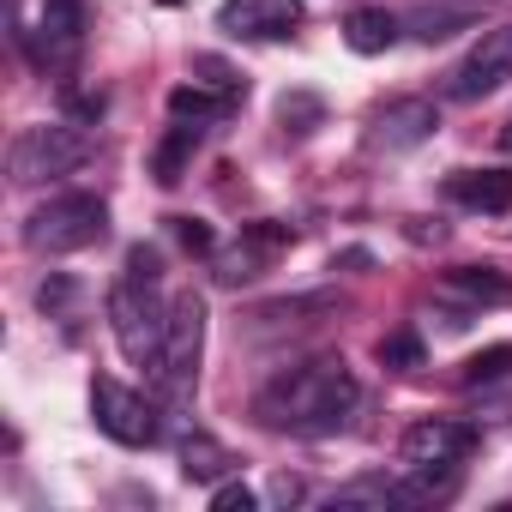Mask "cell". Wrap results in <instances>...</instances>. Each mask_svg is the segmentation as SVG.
I'll return each mask as SVG.
<instances>
[{"mask_svg": "<svg viewBox=\"0 0 512 512\" xmlns=\"http://www.w3.org/2000/svg\"><path fill=\"white\" fill-rule=\"evenodd\" d=\"M356 404H362V386L344 368V356H314V362L278 374L260 392V422L284 428V434H302V440H326V434L350 428Z\"/></svg>", "mask_w": 512, "mask_h": 512, "instance_id": "obj_1", "label": "cell"}, {"mask_svg": "<svg viewBox=\"0 0 512 512\" xmlns=\"http://www.w3.org/2000/svg\"><path fill=\"white\" fill-rule=\"evenodd\" d=\"M157 278H163V260L157 247H127V266H121V284L109 290V332L121 344V356L133 368H151L157 350H163V326H169V302L157 296Z\"/></svg>", "mask_w": 512, "mask_h": 512, "instance_id": "obj_2", "label": "cell"}, {"mask_svg": "<svg viewBox=\"0 0 512 512\" xmlns=\"http://www.w3.org/2000/svg\"><path fill=\"white\" fill-rule=\"evenodd\" d=\"M199 362H205V296L181 290L169 302V326H163V350L151 362V386L163 404H187L199 386Z\"/></svg>", "mask_w": 512, "mask_h": 512, "instance_id": "obj_3", "label": "cell"}, {"mask_svg": "<svg viewBox=\"0 0 512 512\" xmlns=\"http://www.w3.org/2000/svg\"><path fill=\"white\" fill-rule=\"evenodd\" d=\"M91 151H97V139H91L85 121H43V127H25L7 145V169H13L19 187H43V181L73 175Z\"/></svg>", "mask_w": 512, "mask_h": 512, "instance_id": "obj_4", "label": "cell"}, {"mask_svg": "<svg viewBox=\"0 0 512 512\" xmlns=\"http://www.w3.org/2000/svg\"><path fill=\"white\" fill-rule=\"evenodd\" d=\"M109 235V205L97 193H55L25 217L31 253H85Z\"/></svg>", "mask_w": 512, "mask_h": 512, "instance_id": "obj_5", "label": "cell"}, {"mask_svg": "<svg viewBox=\"0 0 512 512\" xmlns=\"http://www.w3.org/2000/svg\"><path fill=\"white\" fill-rule=\"evenodd\" d=\"M91 422L115 440V446H151L157 440V404L109 374L91 380Z\"/></svg>", "mask_w": 512, "mask_h": 512, "instance_id": "obj_6", "label": "cell"}, {"mask_svg": "<svg viewBox=\"0 0 512 512\" xmlns=\"http://www.w3.org/2000/svg\"><path fill=\"white\" fill-rule=\"evenodd\" d=\"M512 79V25H494L470 43V55L446 73V103H482Z\"/></svg>", "mask_w": 512, "mask_h": 512, "instance_id": "obj_7", "label": "cell"}, {"mask_svg": "<svg viewBox=\"0 0 512 512\" xmlns=\"http://www.w3.org/2000/svg\"><path fill=\"white\" fill-rule=\"evenodd\" d=\"M302 19H308L302 0H223V7H217V31L235 37V43H272V37H290Z\"/></svg>", "mask_w": 512, "mask_h": 512, "instance_id": "obj_8", "label": "cell"}, {"mask_svg": "<svg viewBox=\"0 0 512 512\" xmlns=\"http://www.w3.org/2000/svg\"><path fill=\"white\" fill-rule=\"evenodd\" d=\"M296 241V229H284V223H247L241 229V241L229 247V253H217V284H247V278H260L266 266H272V253L278 247H290Z\"/></svg>", "mask_w": 512, "mask_h": 512, "instance_id": "obj_9", "label": "cell"}, {"mask_svg": "<svg viewBox=\"0 0 512 512\" xmlns=\"http://www.w3.org/2000/svg\"><path fill=\"white\" fill-rule=\"evenodd\" d=\"M434 127H440V109H434L428 97H398V103L374 109V121H368V139H374L380 151H410V145L434 139Z\"/></svg>", "mask_w": 512, "mask_h": 512, "instance_id": "obj_10", "label": "cell"}, {"mask_svg": "<svg viewBox=\"0 0 512 512\" xmlns=\"http://www.w3.org/2000/svg\"><path fill=\"white\" fill-rule=\"evenodd\" d=\"M470 446H476V428L452 422V416H428V422L404 428V464H464Z\"/></svg>", "mask_w": 512, "mask_h": 512, "instance_id": "obj_11", "label": "cell"}, {"mask_svg": "<svg viewBox=\"0 0 512 512\" xmlns=\"http://www.w3.org/2000/svg\"><path fill=\"white\" fill-rule=\"evenodd\" d=\"M85 0H43V25H37V37H43V61L49 67H73L79 61V49H85Z\"/></svg>", "mask_w": 512, "mask_h": 512, "instance_id": "obj_12", "label": "cell"}, {"mask_svg": "<svg viewBox=\"0 0 512 512\" xmlns=\"http://www.w3.org/2000/svg\"><path fill=\"white\" fill-rule=\"evenodd\" d=\"M446 199H458L464 211L506 217L512 211V175L506 169H452L446 175Z\"/></svg>", "mask_w": 512, "mask_h": 512, "instance_id": "obj_13", "label": "cell"}, {"mask_svg": "<svg viewBox=\"0 0 512 512\" xmlns=\"http://www.w3.org/2000/svg\"><path fill=\"white\" fill-rule=\"evenodd\" d=\"M446 296H458L470 308H506L512 302V278H500L494 266H458V272H446Z\"/></svg>", "mask_w": 512, "mask_h": 512, "instance_id": "obj_14", "label": "cell"}, {"mask_svg": "<svg viewBox=\"0 0 512 512\" xmlns=\"http://www.w3.org/2000/svg\"><path fill=\"white\" fill-rule=\"evenodd\" d=\"M235 464H241V458H235L223 440H211V434H187V440H181V476H187V482H223Z\"/></svg>", "mask_w": 512, "mask_h": 512, "instance_id": "obj_15", "label": "cell"}, {"mask_svg": "<svg viewBox=\"0 0 512 512\" xmlns=\"http://www.w3.org/2000/svg\"><path fill=\"white\" fill-rule=\"evenodd\" d=\"M344 43H350L356 55H386V49L398 43V19L380 13V7H356V13L344 19Z\"/></svg>", "mask_w": 512, "mask_h": 512, "instance_id": "obj_16", "label": "cell"}, {"mask_svg": "<svg viewBox=\"0 0 512 512\" xmlns=\"http://www.w3.org/2000/svg\"><path fill=\"white\" fill-rule=\"evenodd\" d=\"M235 109V97H223V91H211V85H175L169 91V115L175 121H193V127H205V121H223Z\"/></svg>", "mask_w": 512, "mask_h": 512, "instance_id": "obj_17", "label": "cell"}, {"mask_svg": "<svg viewBox=\"0 0 512 512\" xmlns=\"http://www.w3.org/2000/svg\"><path fill=\"white\" fill-rule=\"evenodd\" d=\"M193 151H199V127H193V121H175V127L163 133V145H157V157H151V175H157L163 187H175V181L187 175V163H193Z\"/></svg>", "mask_w": 512, "mask_h": 512, "instance_id": "obj_18", "label": "cell"}, {"mask_svg": "<svg viewBox=\"0 0 512 512\" xmlns=\"http://www.w3.org/2000/svg\"><path fill=\"white\" fill-rule=\"evenodd\" d=\"M326 506H332V512H356V506H374V512H386V506H404V488H398V482H386V476H362V482L338 488Z\"/></svg>", "mask_w": 512, "mask_h": 512, "instance_id": "obj_19", "label": "cell"}, {"mask_svg": "<svg viewBox=\"0 0 512 512\" xmlns=\"http://www.w3.org/2000/svg\"><path fill=\"white\" fill-rule=\"evenodd\" d=\"M278 127H284L290 139H308L314 127H326V97H314V91H284V97H278Z\"/></svg>", "mask_w": 512, "mask_h": 512, "instance_id": "obj_20", "label": "cell"}, {"mask_svg": "<svg viewBox=\"0 0 512 512\" xmlns=\"http://www.w3.org/2000/svg\"><path fill=\"white\" fill-rule=\"evenodd\" d=\"M452 31H464V13H452V7H416L410 13V37L416 43H446Z\"/></svg>", "mask_w": 512, "mask_h": 512, "instance_id": "obj_21", "label": "cell"}, {"mask_svg": "<svg viewBox=\"0 0 512 512\" xmlns=\"http://www.w3.org/2000/svg\"><path fill=\"white\" fill-rule=\"evenodd\" d=\"M488 380H512V344H488L464 362V386H488Z\"/></svg>", "mask_w": 512, "mask_h": 512, "instance_id": "obj_22", "label": "cell"}, {"mask_svg": "<svg viewBox=\"0 0 512 512\" xmlns=\"http://www.w3.org/2000/svg\"><path fill=\"white\" fill-rule=\"evenodd\" d=\"M193 79L211 85V91H223V97H235V103H241V91H247V79H241L223 55H193Z\"/></svg>", "mask_w": 512, "mask_h": 512, "instance_id": "obj_23", "label": "cell"}, {"mask_svg": "<svg viewBox=\"0 0 512 512\" xmlns=\"http://www.w3.org/2000/svg\"><path fill=\"white\" fill-rule=\"evenodd\" d=\"M380 362H386V368H422V338H416V332L380 338Z\"/></svg>", "mask_w": 512, "mask_h": 512, "instance_id": "obj_24", "label": "cell"}, {"mask_svg": "<svg viewBox=\"0 0 512 512\" xmlns=\"http://www.w3.org/2000/svg\"><path fill=\"white\" fill-rule=\"evenodd\" d=\"M338 302L332 296H290V302H272V308H260V320H290V314H332Z\"/></svg>", "mask_w": 512, "mask_h": 512, "instance_id": "obj_25", "label": "cell"}, {"mask_svg": "<svg viewBox=\"0 0 512 512\" xmlns=\"http://www.w3.org/2000/svg\"><path fill=\"white\" fill-rule=\"evenodd\" d=\"M175 241H181L187 253H211V247H217V235H211L205 217H175Z\"/></svg>", "mask_w": 512, "mask_h": 512, "instance_id": "obj_26", "label": "cell"}, {"mask_svg": "<svg viewBox=\"0 0 512 512\" xmlns=\"http://www.w3.org/2000/svg\"><path fill=\"white\" fill-rule=\"evenodd\" d=\"M211 506H217V512H253V506H260V494H253L247 482H223V488L211 494Z\"/></svg>", "mask_w": 512, "mask_h": 512, "instance_id": "obj_27", "label": "cell"}, {"mask_svg": "<svg viewBox=\"0 0 512 512\" xmlns=\"http://www.w3.org/2000/svg\"><path fill=\"white\" fill-rule=\"evenodd\" d=\"M67 302H73V278H67V272H55V278L37 290V308H43V314H61Z\"/></svg>", "mask_w": 512, "mask_h": 512, "instance_id": "obj_28", "label": "cell"}, {"mask_svg": "<svg viewBox=\"0 0 512 512\" xmlns=\"http://www.w3.org/2000/svg\"><path fill=\"white\" fill-rule=\"evenodd\" d=\"M272 500H284V506L302 500V482H296V476H278V482H272Z\"/></svg>", "mask_w": 512, "mask_h": 512, "instance_id": "obj_29", "label": "cell"}, {"mask_svg": "<svg viewBox=\"0 0 512 512\" xmlns=\"http://www.w3.org/2000/svg\"><path fill=\"white\" fill-rule=\"evenodd\" d=\"M500 145H506V151H512V115H506V127H500Z\"/></svg>", "mask_w": 512, "mask_h": 512, "instance_id": "obj_30", "label": "cell"}]
</instances>
